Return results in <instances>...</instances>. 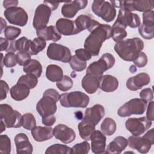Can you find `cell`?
Returning a JSON list of instances; mask_svg holds the SVG:
<instances>
[{
    "label": "cell",
    "mask_w": 154,
    "mask_h": 154,
    "mask_svg": "<svg viewBox=\"0 0 154 154\" xmlns=\"http://www.w3.org/2000/svg\"><path fill=\"white\" fill-rule=\"evenodd\" d=\"M111 37V27L107 24L100 23L86 38L84 47L91 56H97L103 43Z\"/></svg>",
    "instance_id": "obj_1"
},
{
    "label": "cell",
    "mask_w": 154,
    "mask_h": 154,
    "mask_svg": "<svg viewBox=\"0 0 154 154\" xmlns=\"http://www.w3.org/2000/svg\"><path fill=\"white\" fill-rule=\"evenodd\" d=\"M143 48V41L138 37L123 40L117 42L114 47L118 55L126 61H134Z\"/></svg>",
    "instance_id": "obj_2"
},
{
    "label": "cell",
    "mask_w": 154,
    "mask_h": 154,
    "mask_svg": "<svg viewBox=\"0 0 154 154\" xmlns=\"http://www.w3.org/2000/svg\"><path fill=\"white\" fill-rule=\"evenodd\" d=\"M89 97L84 93L75 91L70 93H64L60 94V104L66 108H85L88 105Z\"/></svg>",
    "instance_id": "obj_3"
},
{
    "label": "cell",
    "mask_w": 154,
    "mask_h": 154,
    "mask_svg": "<svg viewBox=\"0 0 154 154\" xmlns=\"http://www.w3.org/2000/svg\"><path fill=\"white\" fill-rule=\"evenodd\" d=\"M0 117L7 128H18L22 126V114L17 111L13 110L10 105H0Z\"/></svg>",
    "instance_id": "obj_4"
},
{
    "label": "cell",
    "mask_w": 154,
    "mask_h": 154,
    "mask_svg": "<svg viewBox=\"0 0 154 154\" xmlns=\"http://www.w3.org/2000/svg\"><path fill=\"white\" fill-rule=\"evenodd\" d=\"M115 63L114 56L109 53H105L97 61L91 63L87 69L86 73L101 77L106 70L112 68Z\"/></svg>",
    "instance_id": "obj_5"
},
{
    "label": "cell",
    "mask_w": 154,
    "mask_h": 154,
    "mask_svg": "<svg viewBox=\"0 0 154 154\" xmlns=\"http://www.w3.org/2000/svg\"><path fill=\"white\" fill-rule=\"evenodd\" d=\"M110 3L116 8H120L128 11H138L146 12L152 10L154 7L153 1H111Z\"/></svg>",
    "instance_id": "obj_6"
},
{
    "label": "cell",
    "mask_w": 154,
    "mask_h": 154,
    "mask_svg": "<svg viewBox=\"0 0 154 154\" xmlns=\"http://www.w3.org/2000/svg\"><path fill=\"white\" fill-rule=\"evenodd\" d=\"M147 102L139 98H134L123 104L117 111V114L122 117L131 115H141L147 108Z\"/></svg>",
    "instance_id": "obj_7"
},
{
    "label": "cell",
    "mask_w": 154,
    "mask_h": 154,
    "mask_svg": "<svg viewBox=\"0 0 154 154\" xmlns=\"http://www.w3.org/2000/svg\"><path fill=\"white\" fill-rule=\"evenodd\" d=\"M93 12L106 22H112L116 17V8L105 1H94L91 5Z\"/></svg>",
    "instance_id": "obj_8"
},
{
    "label": "cell",
    "mask_w": 154,
    "mask_h": 154,
    "mask_svg": "<svg viewBox=\"0 0 154 154\" xmlns=\"http://www.w3.org/2000/svg\"><path fill=\"white\" fill-rule=\"evenodd\" d=\"M152 124V121L146 117H142L128 119L125 123V126L134 136H140L151 127Z\"/></svg>",
    "instance_id": "obj_9"
},
{
    "label": "cell",
    "mask_w": 154,
    "mask_h": 154,
    "mask_svg": "<svg viewBox=\"0 0 154 154\" xmlns=\"http://www.w3.org/2000/svg\"><path fill=\"white\" fill-rule=\"evenodd\" d=\"M46 54L49 59L60 61L63 63L69 62L72 57L71 52L67 47L55 43L49 44L47 49Z\"/></svg>",
    "instance_id": "obj_10"
},
{
    "label": "cell",
    "mask_w": 154,
    "mask_h": 154,
    "mask_svg": "<svg viewBox=\"0 0 154 154\" xmlns=\"http://www.w3.org/2000/svg\"><path fill=\"white\" fill-rule=\"evenodd\" d=\"M52 11L51 7L45 1L36 8L32 21V25L36 30L46 26Z\"/></svg>",
    "instance_id": "obj_11"
},
{
    "label": "cell",
    "mask_w": 154,
    "mask_h": 154,
    "mask_svg": "<svg viewBox=\"0 0 154 154\" xmlns=\"http://www.w3.org/2000/svg\"><path fill=\"white\" fill-rule=\"evenodd\" d=\"M4 14L11 24L24 26L27 23L28 16L26 11L22 7H10L5 10Z\"/></svg>",
    "instance_id": "obj_12"
},
{
    "label": "cell",
    "mask_w": 154,
    "mask_h": 154,
    "mask_svg": "<svg viewBox=\"0 0 154 154\" xmlns=\"http://www.w3.org/2000/svg\"><path fill=\"white\" fill-rule=\"evenodd\" d=\"M105 116V109L100 104H96L86 109L82 123L96 126Z\"/></svg>",
    "instance_id": "obj_13"
},
{
    "label": "cell",
    "mask_w": 154,
    "mask_h": 154,
    "mask_svg": "<svg viewBox=\"0 0 154 154\" xmlns=\"http://www.w3.org/2000/svg\"><path fill=\"white\" fill-rule=\"evenodd\" d=\"M115 22L125 28L128 26L135 28L139 27L141 25L140 19L137 14L122 9L119 10L117 18Z\"/></svg>",
    "instance_id": "obj_14"
},
{
    "label": "cell",
    "mask_w": 154,
    "mask_h": 154,
    "mask_svg": "<svg viewBox=\"0 0 154 154\" xmlns=\"http://www.w3.org/2000/svg\"><path fill=\"white\" fill-rule=\"evenodd\" d=\"M57 102L52 97L43 95L36 105L37 111L42 117L54 115L57 109Z\"/></svg>",
    "instance_id": "obj_15"
},
{
    "label": "cell",
    "mask_w": 154,
    "mask_h": 154,
    "mask_svg": "<svg viewBox=\"0 0 154 154\" xmlns=\"http://www.w3.org/2000/svg\"><path fill=\"white\" fill-rule=\"evenodd\" d=\"M153 144L154 143L150 141L144 135L143 137L132 135L128 139V146L141 153H147Z\"/></svg>",
    "instance_id": "obj_16"
},
{
    "label": "cell",
    "mask_w": 154,
    "mask_h": 154,
    "mask_svg": "<svg viewBox=\"0 0 154 154\" xmlns=\"http://www.w3.org/2000/svg\"><path fill=\"white\" fill-rule=\"evenodd\" d=\"M54 136L64 144H69L74 141L76 134L74 130L64 124H58L54 128Z\"/></svg>",
    "instance_id": "obj_17"
},
{
    "label": "cell",
    "mask_w": 154,
    "mask_h": 154,
    "mask_svg": "<svg viewBox=\"0 0 154 154\" xmlns=\"http://www.w3.org/2000/svg\"><path fill=\"white\" fill-rule=\"evenodd\" d=\"M88 1L85 0H78L66 2L61 7V13L67 18H73L79 10L84 9L87 5Z\"/></svg>",
    "instance_id": "obj_18"
},
{
    "label": "cell",
    "mask_w": 154,
    "mask_h": 154,
    "mask_svg": "<svg viewBox=\"0 0 154 154\" xmlns=\"http://www.w3.org/2000/svg\"><path fill=\"white\" fill-rule=\"evenodd\" d=\"M92 152L96 154L104 153L106 149V136L100 131L95 130L90 136Z\"/></svg>",
    "instance_id": "obj_19"
},
{
    "label": "cell",
    "mask_w": 154,
    "mask_h": 154,
    "mask_svg": "<svg viewBox=\"0 0 154 154\" xmlns=\"http://www.w3.org/2000/svg\"><path fill=\"white\" fill-rule=\"evenodd\" d=\"M150 81V78L149 75L143 72L129 78L126 81V87L129 90L136 91L141 89L143 86L149 84Z\"/></svg>",
    "instance_id": "obj_20"
},
{
    "label": "cell",
    "mask_w": 154,
    "mask_h": 154,
    "mask_svg": "<svg viewBox=\"0 0 154 154\" xmlns=\"http://www.w3.org/2000/svg\"><path fill=\"white\" fill-rule=\"evenodd\" d=\"M75 26L77 34H79L81 31L87 29L89 32H91L100 23L90 17V16L87 14L79 15L75 20Z\"/></svg>",
    "instance_id": "obj_21"
},
{
    "label": "cell",
    "mask_w": 154,
    "mask_h": 154,
    "mask_svg": "<svg viewBox=\"0 0 154 154\" xmlns=\"http://www.w3.org/2000/svg\"><path fill=\"white\" fill-rule=\"evenodd\" d=\"M14 143L16 147V153H32L33 147L28 140L27 135L24 133L17 134L14 137Z\"/></svg>",
    "instance_id": "obj_22"
},
{
    "label": "cell",
    "mask_w": 154,
    "mask_h": 154,
    "mask_svg": "<svg viewBox=\"0 0 154 154\" xmlns=\"http://www.w3.org/2000/svg\"><path fill=\"white\" fill-rule=\"evenodd\" d=\"M55 27L58 31L64 35L77 34L75 20L64 18H60L56 22Z\"/></svg>",
    "instance_id": "obj_23"
},
{
    "label": "cell",
    "mask_w": 154,
    "mask_h": 154,
    "mask_svg": "<svg viewBox=\"0 0 154 154\" xmlns=\"http://www.w3.org/2000/svg\"><path fill=\"white\" fill-rule=\"evenodd\" d=\"M31 131L32 138L37 142L49 140L54 136V129L49 126H35Z\"/></svg>",
    "instance_id": "obj_24"
},
{
    "label": "cell",
    "mask_w": 154,
    "mask_h": 154,
    "mask_svg": "<svg viewBox=\"0 0 154 154\" xmlns=\"http://www.w3.org/2000/svg\"><path fill=\"white\" fill-rule=\"evenodd\" d=\"M36 34L38 37L43 38L45 41L52 40L54 42H56L61 38V34L58 31L56 27L53 25L36 30Z\"/></svg>",
    "instance_id": "obj_25"
},
{
    "label": "cell",
    "mask_w": 154,
    "mask_h": 154,
    "mask_svg": "<svg viewBox=\"0 0 154 154\" xmlns=\"http://www.w3.org/2000/svg\"><path fill=\"white\" fill-rule=\"evenodd\" d=\"M99 79L100 77L86 73L81 81L82 87L87 93L93 94L99 88Z\"/></svg>",
    "instance_id": "obj_26"
},
{
    "label": "cell",
    "mask_w": 154,
    "mask_h": 154,
    "mask_svg": "<svg viewBox=\"0 0 154 154\" xmlns=\"http://www.w3.org/2000/svg\"><path fill=\"white\" fill-rule=\"evenodd\" d=\"M118 86L117 79L112 75H102L99 79V88L105 92H113L117 90Z\"/></svg>",
    "instance_id": "obj_27"
},
{
    "label": "cell",
    "mask_w": 154,
    "mask_h": 154,
    "mask_svg": "<svg viewBox=\"0 0 154 154\" xmlns=\"http://www.w3.org/2000/svg\"><path fill=\"white\" fill-rule=\"evenodd\" d=\"M128 146V140L122 136L116 137L106 147L105 153H120Z\"/></svg>",
    "instance_id": "obj_28"
},
{
    "label": "cell",
    "mask_w": 154,
    "mask_h": 154,
    "mask_svg": "<svg viewBox=\"0 0 154 154\" xmlns=\"http://www.w3.org/2000/svg\"><path fill=\"white\" fill-rule=\"evenodd\" d=\"M30 88L26 85L17 82L10 90L11 98L16 101H21L25 99L29 94Z\"/></svg>",
    "instance_id": "obj_29"
},
{
    "label": "cell",
    "mask_w": 154,
    "mask_h": 154,
    "mask_svg": "<svg viewBox=\"0 0 154 154\" xmlns=\"http://www.w3.org/2000/svg\"><path fill=\"white\" fill-rule=\"evenodd\" d=\"M63 69L56 64H49L46 70V76L51 82H58L63 77Z\"/></svg>",
    "instance_id": "obj_30"
},
{
    "label": "cell",
    "mask_w": 154,
    "mask_h": 154,
    "mask_svg": "<svg viewBox=\"0 0 154 154\" xmlns=\"http://www.w3.org/2000/svg\"><path fill=\"white\" fill-rule=\"evenodd\" d=\"M23 70L26 74H32L39 78L42 73V66L38 60L30 59L23 66Z\"/></svg>",
    "instance_id": "obj_31"
},
{
    "label": "cell",
    "mask_w": 154,
    "mask_h": 154,
    "mask_svg": "<svg viewBox=\"0 0 154 154\" xmlns=\"http://www.w3.org/2000/svg\"><path fill=\"white\" fill-rule=\"evenodd\" d=\"M100 130L105 135H113L116 131V122L112 118L106 117L100 125Z\"/></svg>",
    "instance_id": "obj_32"
},
{
    "label": "cell",
    "mask_w": 154,
    "mask_h": 154,
    "mask_svg": "<svg viewBox=\"0 0 154 154\" xmlns=\"http://www.w3.org/2000/svg\"><path fill=\"white\" fill-rule=\"evenodd\" d=\"M127 36L126 28L122 25L114 22L111 27V37L116 42L122 41Z\"/></svg>",
    "instance_id": "obj_33"
},
{
    "label": "cell",
    "mask_w": 154,
    "mask_h": 154,
    "mask_svg": "<svg viewBox=\"0 0 154 154\" xmlns=\"http://www.w3.org/2000/svg\"><path fill=\"white\" fill-rule=\"evenodd\" d=\"M72 153V148L61 144H53L48 147L45 152L46 154H70Z\"/></svg>",
    "instance_id": "obj_34"
},
{
    "label": "cell",
    "mask_w": 154,
    "mask_h": 154,
    "mask_svg": "<svg viewBox=\"0 0 154 154\" xmlns=\"http://www.w3.org/2000/svg\"><path fill=\"white\" fill-rule=\"evenodd\" d=\"M46 41L41 37H36L31 41L29 54L31 55H37L38 53L43 51L46 47Z\"/></svg>",
    "instance_id": "obj_35"
},
{
    "label": "cell",
    "mask_w": 154,
    "mask_h": 154,
    "mask_svg": "<svg viewBox=\"0 0 154 154\" xmlns=\"http://www.w3.org/2000/svg\"><path fill=\"white\" fill-rule=\"evenodd\" d=\"M78 128L80 137L85 141L90 140L91 135L96 130L95 126L84 123L82 122L79 123Z\"/></svg>",
    "instance_id": "obj_36"
},
{
    "label": "cell",
    "mask_w": 154,
    "mask_h": 154,
    "mask_svg": "<svg viewBox=\"0 0 154 154\" xmlns=\"http://www.w3.org/2000/svg\"><path fill=\"white\" fill-rule=\"evenodd\" d=\"M18 83H22L28 86L30 89L36 87L38 82V78L32 74H26L22 75L18 79Z\"/></svg>",
    "instance_id": "obj_37"
},
{
    "label": "cell",
    "mask_w": 154,
    "mask_h": 154,
    "mask_svg": "<svg viewBox=\"0 0 154 154\" xmlns=\"http://www.w3.org/2000/svg\"><path fill=\"white\" fill-rule=\"evenodd\" d=\"M138 32L143 38L146 40H151L154 37V25H147L142 23L138 27Z\"/></svg>",
    "instance_id": "obj_38"
},
{
    "label": "cell",
    "mask_w": 154,
    "mask_h": 154,
    "mask_svg": "<svg viewBox=\"0 0 154 154\" xmlns=\"http://www.w3.org/2000/svg\"><path fill=\"white\" fill-rule=\"evenodd\" d=\"M69 64L72 69L76 72L83 71L87 67L86 61H82V60L79 59L75 55L72 56L69 61Z\"/></svg>",
    "instance_id": "obj_39"
},
{
    "label": "cell",
    "mask_w": 154,
    "mask_h": 154,
    "mask_svg": "<svg viewBox=\"0 0 154 154\" xmlns=\"http://www.w3.org/2000/svg\"><path fill=\"white\" fill-rule=\"evenodd\" d=\"M36 126V121L32 114L28 112L22 116V126L27 129L31 130Z\"/></svg>",
    "instance_id": "obj_40"
},
{
    "label": "cell",
    "mask_w": 154,
    "mask_h": 154,
    "mask_svg": "<svg viewBox=\"0 0 154 154\" xmlns=\"http://www.w3.org/2000/svg\"><path fill=\"white\" fill-rule=\"evenodd\" d=\"M31 41V40H28L25 37H22L17 40H14V47L16 51H24L29 53Z\"/></svg>",
    "instance_id": "obj_41"
},
{
    "label": "cell",
    "mask_w": 154,
    "mask_h": 154,
    "mask_svg": "<svg viewBox=\"0 0 154 154\" xmlns=\"http://www.w3.org/2000/svg\"><path fill=\"white\" fill-rule=\"evenodd\" d=\"M20 34L21 29L13 26H8L4 29V36L10 41L14 40Z\"/></svg>",
    "instance_id": "obj_42"
},
{
    "label": "cell",
    "mask_w": 154,
    "mask_h": 154,
    "mask_svg": "<svg viewBox=\"0 0 154 154\" xmlns=\"http://www.w3.org/2000/svg\"><path fill=\"white\" fill-rule=\"evenodd\" d=\"M73 82L72 79L67 75H64L62 79L57 82L56 85L57 88L62 91H67L71 89L73 87Z\"/></svg>",
    "instance_id": "obj_43"
},
{
    "label": "cell",
    "mask_w": 154,
    "mask_h": 154,
    "mask_svg": "<svg viewBox=\"0 0 154 154\" xmlns=\"http://www.w3.org/2000/svg\"><path fill=\"white\" fill-rule=\"evenodd\" d=\"M11 141L7 135H0V152L2 154H9L11 152Z\"/></svg>",
    "instance_id": "obj_44"
},
{
    "label": "cell",
    "mask_w": 154,
    "mask_h": 154,
    "mask_svg": "<svg viewBox=\"0 0 154 154\" xmlns=\"http://www.w3.org/2000/svg\"><path fill=\"white\" fill-rule=\"evenodd\" d=\"M90 149V144L87 141H83L80 143L76 144L72 147L73 153H88Z\"/></svg>",
    "instance_id": "obj_45"
},
{
    "label": "cell",
    "mask_w": 154,
    "mask_h": 154,
    "mask_svg": "<svg viewBox=\"0 0 154 154\" xmlns=\"http://www.w3.org/2000/svg\"><path fill=\"white\" fill-rule=\"evenodd\" d=\"M3 63L6 67H14L17 63L16 54L14 52H7L3 59Z\"/></svg>",
    "instance_id": "obj_46"
},
{
    "label": "cell",
    "mask_w": 154,
    "mask_h": 154,
    "mask_svg": "<svg viewBox=\"0 0 154 154\" xmlns=\"http://www.w3.org/2000/svg\"><path fill=\"white\" fill-rule=\"evenodd\" d=\"M17 63L20 66H24L30 59L31 55L26 51H18L16 54Z\"/></svg>",
    "instance_id": "obj_47"
},
{
    "label": "cell",
    "mask_w": 154,
    "mask_h": 154,
    "mask_svg": "<svg viewBox=\"0 0 154 154\" xmlns=\"http://www.w3.org/2000/svg\"><path fill=\"white\" fill-rule=\"evenodd\" d=\"M147 61L148 60H147V55L144 52L141 51L139 53L137 58L134 61H133V63L136 66L140 68H141L146 66Z\"/></svg>",
    "instance_id": "obj_48"
},
{
    "label": "cell",
    "mask_w": 154,
    "mask_h": 154,
    "mask_svg": "<svg viewBox=\"0 0 154 154\" xmlns=\"http://www.w3.org/2000/svg\"><path fill=\"white\" fill-rule=\"evenodd\" d=\"M153 10H150L143 13V24L147 25H154Z\"/></svg>",
    "instance_id": "obj_49"
},
{
    "label": "cell",
    "mask_w": 154,
    "mask_h": 154,
    "mask_svg": "<svg viewBox=\"0 0 154 154\" xmlns=\"http://www.w3.org/2000/svg\"><path fill=\"white\" fill-rule=\"evenodd\" d=\"M140 96L141 99L144 100L147 103L149 102L153 99V91L150 88H144L140 93Z\"/></svg>",
    "instance_id": "obj_50"
},
{
    "label": "cell",
    "mask_w": 154,
    "mask_h": 154,
    "mask_svg": "<svg viewBox=\"0 0 154 154\" xmlns=\"http://www.w3.org/2000/svg\"><path fill=\"white\" fill-rule=\"evenodd\" d=\"M75 55L82 61H87L91 59V55L85 49H78L75 51Z\"/></svg>",
    "instance_id": "obj_51"
},
{
    "label": "cell",
    "mask_w": 154,
    "mask_h": 154,
    "mask_svg": "<svg viewBox=\"0 0 154 154\" xmlns=\"http://www.w3.org/2000/svg\"><path fill=\"white\" fill-rule=\"evenodd\" d=\"M0 88H1V100L5 99L7 97V94L9 91V87L7 83L3 80L0 81Z\"/></svg>",
    "instance_id": "obj_52"
},
{
    "label": "cell",
    "mask_w": 154,
    "mask_h": 154,
    "mask_svg": "<svg viewBox=\"0 0 154 154\" xmlns=\"http://www.w3.org/2000/svg\"><path fill=\"white\" fill-rule=\"evenodd\" d=\"M43 95L51 97L53 99H54L57 102H58L60 100V94H59V93L54 88H48L46 90Z\"/></svg>",
    "instance_id": "obj_53"
},
{
    "label": "cell",
    "mask_w": 154,
    "mask_h": 154,
    "mask_svg": "<svg viewBox=\"0 0 154 154\" xmlns=\"http://www.w3.org/2000/svg\"><path fill=\"white\" fill-rule=\"evenodd\" d=\"M42 118V123L46 126H51L56 122V118L54 115L48 116L43 117Z\"/></svg>",
    "instance_id": "obj_54"
},
{
    "label": "cell",
    "mask_w": 154,
    "mask_h": 154,
    "mask_svg": "<svg viewBox=\"0 0 154 154\" xmlns=\"http://www.w3.org/2000/svg\"><path fill=\"white\" fill-rule=\"evenodd\" d=\"M153 101H150L149 102V103L147 106V112H146V118L150 120L153 121L154 120L153 118Z\"/></svg>",
    "instance_id": "obj_55"
},
{
    "label": "cell",
    "mask_w": 154,
    "mask_h": 154,
    "mask_svg": "<svg viewBox=\"0 0 154 154\" xmlns=\"http://www.w3.org/2000/svg\"><path fill=\"white\" fill-rule=\"evenodd\" d=\"M18 4L17 1H13V0H5L3 1V7L7 9L10 7H17Z\"/></svg>",
    "instance_id": "obj_56"
},
{
    "label": "cell",
    "mask_w": 154,
    "mask_h": 154,
    "mask_svg": "<svg viewBox=\"0 0 154 154\" xmlns=\"http://www.w3.org/2000/svg\"><path fill=\"white\" fill-rule=\"evenodd\" d=\"M45 2L51 7L52 11L56 10L59 5V2H47V1H45Z\"/></svg>",
    "instance_id": "obj_57"
},
{
    "label": "cell",
    "mask_w": 154,
    "mask_h": 154,
    "mask_svg": "<svg viewBox=\"0 0 154 154\" xmlns=\"http://www.w3.org/2000/svg\"><path fill=\"white\" fill-rule=\"evenodd\" d=\"M1 32H2V30L4 29V28H6L5 27L7 26V23L4 20V19L2 17H1Z\"/></svg>",
    "instance_id": "obj_58"
},
{
    "label": "cell",
    "mask_w": 154,
    "mask_h": 154,
    "mask_svg": "<svg viewBox=\"0 0 154 154\" xmlns=\"http://www.w3.org/2000/svg\"><path fill=\"white\" fill-rule=\"evenodd\" d=\"M5 123L4 122H3V120H1V132H2L5 129Z\"/></svg>",
    "instance_id": "obj_59"
}]
</instances>
